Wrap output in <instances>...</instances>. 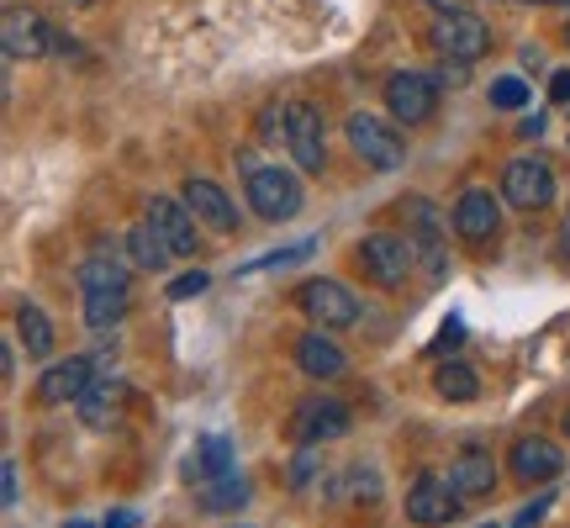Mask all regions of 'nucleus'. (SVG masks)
<instances>
[{
  "label": "nucleus",
  "instance_id": "obj_1",
  "mask_svg": "<svg viewBox=\"0 0 570 528\" xmlns=\"http://www.w3.org/2000/svg\"><path fill=\"white\" fill-rule=\"evenodd\" d=\"M80 296H85V327L90 333H111V327L122 323L127 312V296H132V275H127L122 260H111V254H90L80 264Z\"/></svg>",
  "mask_w": 570,
  "mask_h": 528
},
{
  "label": "nucleus",
  "instance_id": "obj_2",
  "mask_svg": "<svg viewBox=\"0 0 570 528\" xmlns=\"http://www.w3.org/2000/svg\"><path fill=\"white\" fill-rule=\"evenodd\" d=\"M244 202L254 206V217H265V223H291L296 212H302V180L281 169V164H259V169H248V185H244Z\"/></svg>",
  "mask_w": 570,
  "mask_h": 528
},
{
  "label": "nucleus",
  "instance_id": "obj_3",
  "mask_svg": "<svg viewBox=\"0 0 570 528\" xmlns=\"http://www.w3.org/2000/svg\"><path fill=\"white\" fill-rule=\"evenodd\" d=\"M354 260L375 285H402L412 275V264H417V244L407 233H365Z\"/></svg>",
  "mask_w": 570,
  "mask_h": 528
},
{
  "label": "nucleus",
  "instance_id": "obj_4",
  "mask_svg": "<svg viewBox=\"0 0 570 528\" xmlns=\"http://www.w3.org/2000/svg\"><path fill=\"white\" fill-rule=\"evenodd\" d=\"M344 133H348V148L360 154V159L370 164V169H402L407 164V138L396 133L391 123H381V117H370V111H354L344 123Z\"/></svg>",
  "mask_w": 570,
  "mask_h": 528
},
{
  "label": "nucleus",
  "instance_id": "obj_5",
  "mask_svg": "<svg viewBox=\"0 0 570 528\" xmlns=\"http://www.w3.org/2000/svg\"><path fill=\"white\" fill-rule=\"evenodd\" d=\"M285 148L296 169L306 175H323L327 169V133H323V111L312 101H291L285 106Z\"/></svg>",
  "mask_w": 570,
  "mask_h": 528
},
{
  "label": "nucleus",
  "instance_id": "obj_6",
  "mask_svg": "<svg viewBox=\"0 0 570 528\" xmlns=\"http://www.w3.org/2000/svg\"><path fill=\"white\" fill-rule=\"evenodd\" d=\"M460 508H465V497L454 491V481L449 476H439V470H417V481H412L407 491V518L417 528H444L460 518Z\"/></svg>",
  "mask_w": 570,
  "mask_h": 528
},
{
  "label": "nucleus",
  "instance_id": "obj_7",
  "mask_svg": "<svg viewBox=\"0 0 570 528\" xmlns=\"http://www.w3.org/2000/svg\"><path fill=\"white\" fill-rule=\"evenodd\" d=\"M433 48L454 63H475L491 53V32L475 11H449V17L433 21Z\"/></svg>",
  "mask_w": 570,
  "mask_h": 528
},
{
  "label": "nucleus",
  "instance_id": "obj_8",
  "mask_svg": "<svg viewBox=\"0 0 570 528\" xmlns=\"http://www.w3.org/2000/svg\"><path fill=\"white\" fill-rule=\"evenodd\" d=\"M386 111L391 117H402L407 127L428 123L433 111H439V80L423 75V69H396L386 80Z\"/></svg>",
  "mask_w": 570,
  "mask_h": 528
},
{
  "label": "nucleus",
  "instance_id": "obj_9",
  "mask_svg": "<svg viewBox=\"0 0 570 528\" xmlns=\"http://www.w3.org/2000/svg\"><path fill=\"white\" fill-rule=\"evenodd\" d=\"M296 302H302V312L317 327H354L360 323V296H354L344 281H306L302 291H296Z\"/></svg>",
  "mask_w": 570,
  "mask_h": 528
},
{
  "label": "nucleus",
  "instance_id": "obj_10",
  "mask_svg": "<svg viewBox=\"0 0 570 528\" xmlns=\"http://www.w3.org/2000/svg\"><path fill=\"white\" fill-rule=\"evenodd\" d=\"M348 428H354V418H348L344 402H333V397H306L302 407H296V418H291V439L296 444H333V439H344Z\"/></svg>",
  "mask_w": 570,
  "mask_h": 528
},
{
  "label": "nucleus",
  "instance_id": "obj_11",
  "mask_svg": "<svg viewBox=\"0 0 570 528\" xmlns=\"http://www.w3.org/2000/svg\"><path fill=\"white\" fill-rule=\"evenodd\" d=\"M502 202L518 206V212H544V206L554 202V175L550 164L539 159H512L508 175H502Z\"/></svg>",
  "mask_w": 570,
  "mask_h": 528
},
{
  "label": "nucleus",
  "instance_id": "obj_12",
  "mask_svg": "<svg viewBox=\"0 0 570 528\" xmlns=\"http://www.w3.org/2000/svg\"><path fill=\"white\" fill-rule=\"evenodd\" d=\"M0 42H6V59L21 63V59H42L53 48V27L32 11V6H6L0 17Z\"/></svg>",
  "mask_w": 570,
  "mask_h": 528
},
{
  "label": "nucleus",
  "instance_id": "obj_13",
  "mask_svg": "<svg viewBox=\"0 0 570 528\" xmlns=\"http://www.w3.org/2000/svg\"><path fill=\"white\" fill-rule=\"evenodd\" d=\"M96 381V365L85 354H69V360H53V365L38 375V407H69L80 402Z\"/></svg>",
  "mask_w": 570,
  "mask_h": 528
},
{
  "label": "nucleus",
  "instance_id": "obj_14",
  "mask_svg": "<svg viewBox=\"0 0 570 528\" xmlns=\"http://www.w3.org/2000/svg\"><path fill=\"white\" fill-rule=\"evenodd\" d=\"M402 217H407V238L417 244V260L428 264V275L444 281L449 260H444V227H439V212H433L423 196H412V202L402 206Z\"/></svg>",
  "mask_w": 570,
  "mask_h": 528
},
{
  "label": "nucleus",
  "instance_id": "obj_15",
  "mask_svg": "<svg viewBox=\"0 0 570 528\" xmlns=\"http://www.w3.org/2000/svg\"><path fill=\"white\" fill-rule=\"evenodd\" d=\"M497 227H502V206L491 190H465L460 202H454V233L465 238V244H491L497 238Z\"/></svg>",
  "mask_w": 570,
  "mask_h": 528
},
{
  "label": "nucleus",
  "instance_id": "obj_16",
  "mask_svg": "<svg viewBox=\"0 0 570 528\" xmlns=\"http://www.w3.org/2000/svg\"><path fill=\"white\" fill-rule=\"evenodd\" d=\"M185 206H190V212H196L212 233H238V202H233L217 180L190 175V180H185Z\"/></svg>",
  "mask_w": 570,
  "mask_h": 528
},
{
  "label": "nucleus",
  "instance_id": "obj_17",
  "mask_svg": "<svg viewBox=\"0 0 570 528\" xmlns=\"http://www.w3.org/2000/svg\"><path fill=\"white\" fill-rule=\"evenodd\" d=\"M142 217H148V223L159 227V238H164V244H169V248H175V254H196V248H202V233H196V212H190V206H185V202H169V196H154Z\"/></svg>",
  "mask_w": 570,
  "mask_h": 528
},
{
  "label": "nucleus",
  "instance_id": "obj_18",
  "mask_svg": "<svg viewBox=\"0 0 570 528\" xmlns=\"http://www.w3.org/2000/svg\"><path fill=\"white\" fill-rule=\"evenodd\" d=\"M449 481H454V491H460L465 502L491 497V491H497V460H491V449L465 444V449H460V460L449 466Z\"/></svg>",
  "mask_w": 570,
  "mask_h": 528
},
{
  "label": "nucleus",
  "instance_id": "obj_19",
  "mask_svg": "<svg viewBox=\"0 0 570 528\" xmlns=\"http://www.w3.org/2000/svg\"><path fill=\"white\" fill-rule=\"evenodd\" d=\"M560 470H566V454H560L550 439L523 433V439L512 444V476H518V481H554Z\"/></svg>",
  "mask_w": 570,
  "mask_h": 528
},
{
  "label": "nucleus",
  "instance_id": "obj_20",
  "mask_svg": "<svg viewBox=\"0 0 570 528\" xmlns=\"http://www.w3.org/2000/svg\"><path fill=\"white\" fill-rule=\"evenodd\" d=\"M296 365H302V375H312V381H338L348 370V354L317 327V333H306L302 344H296Z\"/></svg>",
  "mask_w": 570,
  "mask_h": 528
},
{
  "label": "nucleus",
  "instance_id": "obj_21",
  "mask_svg": "<svg viewBox=\"0 0 570 528\" xmlns=\"http://www.w3.org/2000/svg\"><path fill=\"white\" fill-rule=\"evenodd\" d=\"M122 248H127V260L138 264L142 275H164V270H169V260H175V248L164 244V238H159V227L148 223V217H142V223L132 227V233H127Z\"/></svg>",
  "mask_w": 570,
  "mask_h": 528
},
{
  "label": "nucleus",
  "instance_id": "obj_22",
  "mask_svg": "<svg viewBox=\"0 0 570 528\" xmlns=\"http://www.w3.org/2000/svg\"><path fill=\"white\" fill-rule=\"evenodd\" d=\"M122 402H127L122 381H90V391L80 397L85 428H111L117 418H122Z\"/></svg>",
  "mask_w": 570,
  "mask_h": 528
},
{
  "label": "nucleus",
  "instance_id": "obj_23",
  "mask_svg": "<svg viewBox=\"0 0 570 528\" xmlns=\"http://www.w3.org/2000/svg\"><path fill=\"white\" fill-rule=\"evenodd\" d=\"M190 476H196V481H223V476H233V439H223V433H217V439H202V444L190 449Z\"/></svg>",
  "mask_w": 570,
  "mask_h": 528
},
{
  "label": "nucleus",
  "instance_id": "obj_24",
  "mask_svg": "<svg viewBox=\"0 0 570 528\" xmlns=\"http://www.w3.org/2000/svg\"><path fill=\"white\" fill-rule=\"evenodd\" d=\"M433 391H439L444 402H475V397H481V375H475L465 360H444V365L433 370Z\"/></svg>",
  "mask_w": 570,
  "mask_h": 528
},
{
  "label": "nucleus",
  "instance_id": "obj_25",
  "mask_svg": "<svg viewBox=\"0 0 570 528\" xmlns=\"http://www.w3.org/2000/svg\"><path fill=\"white\" fill-rule=\"evenodd\" d=\"M17 339L27 344L32 360H48V354H53V323H48L42 306H32V302L17 306Z\"/></svg>",
  "mask_w": 570,
  "mask_h": 528
},
{
  "label": "nucleus",
  "instance_id": "obj_26",
  "mask_svg": "<svg viewBox=\"0 0 570 528\" xmlns=\"http://www.w3.org/2000/svg\"><path fill=\"white\" fill-rule=\"evenodd\" d=\"M248 481L244 476H223V481H206V491L196 497V508L202 512H233V508H244L248 502Z\"/></svg>",
  "mask_w": 570,
  "mask_h": 528
},
{
  "label": "nucleus",
  "instance_id": "obj_27",
  "mask_svg": "<svg viewBox=\"0 0 570 528\" xmlns=\"http://www.w3.org/2000/svg\"><path fill=\"white\" fill-rule=\"evenodd\" d=\"M348 502H354V508H375V502H381V476L370 466L348 470Z\"/></svg>",
  "mask_w": 570,
  "mask_h": 528
},
{
  "label": "nucleus",
  "instance_id": "obj_28",
  "mask_svg": "<svg viewBox=\"0 0 570 528\" xmlns=\"http://www.w3.org/2000/svg\"><path fill=\"white\" fill-rule=\"evenodd\" d=\"M491 106H497V111H523V106H529V85L518 80V75L497 80L491 85Z\"/></svg>",
  "mask_w": 570,
  "mask_h": 528
},
{
  "label": "nucleus",
  "instance_id": "obj_29",
  "mask_svg": "<svg viewBox=\"0 0 570 528\" xmlns=\"http://www.w3.org/2000/svg\"><path fill=\"white\" fill-rule=\"evenodd\" d=\"M323 470V454H317V444H302V454H296V466H291V487L306 491L312 487V476Z\"/></svg>",
  "mask_w": 570,
  "mask_h": 528
},
{
  "label": "nucleus",
  "instance_id": "obj_30",
  "mask_svg": "<svg viewBox=\"0 0 570 528\" xmlns=\"http://www.w3.org/2000/svg\"><path fill=\"white\" fill-rule=\"evenodd\" d=\"M312 248H317V244H296V248H281V254H265V260L244 264V270H285V264H302V260H312Z\"/></svg>",
  "mask_w": 570,
  "mask_h": 528
},
{
  "label": "nucleus",
  "instance_id": "obj_31",
  "mask_svg": "<svg viewBox=\"0 0 570 528\" xmlns=\"http://www.w3.org/2000/svg\"><path fill=\"white\" fill-rule=\"evenodd\" d=\"M206 285H212V275H206V270H190V275H180V281L169 285V302H190V296H202Z\"/></svg>",
  "mask_w": 570,
  "mask_h": 528
},
{
  "label": "nucleus",
  "instance_id": "obj_32",
  "mask_svg": "<svg viewBox=\"0 0 570 528\" xmlns=\"http://www.w3.org/2000/svg\"><path fill=\"white\" fill-rule=\"evenodd\" d=\"M0 502H6V508H17V502H21V476H17V460H6V466H0Z\"/></svg>",
  "mask_w": 570,
  "mask_h": 528
},
{
  "label": "nucleus",
  "instance_id": "obj_33",
  "mask_svg": "<svg viewBox=\"0 0 570 528\" xmlns=\"http://www.w3.org/2000/svg\"><path fill=\"white\" fill-rule=\"evenodd\" d=\"M454 344H465V323H460V317H449L444 323V333L433 339V354H444V349H454Z\"/></svg>",
  "mask_w": 570,
  "mask_h": 528
},
{
  "label": "nucleus",
  "instance_id": "obj_34",
  "mask_svg": "<svg viewBox=\"0 0 570 528\" xmlns=\"http://www.w3.org/2000/svg\"><path fill=\"white\" fill-rule=\"evenodd\" d=\"M550 101L554 106H570V69H554V75H550Z\"/></svg>",
  "mask_w": 570,
  "mask_h": 528
},
{
  "label": "nucleus",
  "instance_id": "obj_35",
  "mask_svg": "<svg viewBox=\"0 0 570 528\" xmlns=\"http://www.w3.org/2000/svg\"><path fill=\"white\" fill-rule=\"evenodd\" d=\"M544 512H550V497H539V502H529V508L518 512V524H512V528H539V518H544Z\"/></svg>",
  "mask_w": 570,
  "mask_h": 528
},
{
  "label": "nucleus",
  "instance_id": "obj_36",
  "mask_svg": "<svg viewBox=\"0 0 570 528\" xmlns=\"http://www.w3.org/2000/svg\"><path fill=\"white\" fill-rule=\"evenodd\" d=\"M433 17H449V11H465V0H423Z\"/></svg>",
  "mask_w": 570,
  "mask_h": 528
},
{
  "label": "nucleus",
  "instance_id": "obj_37",
  "mask_svg": "<svg viewBox=\"0 0 570 528\" xmlns=\"http://www.w3.org/2000/svg\"><path fill=\"white\" fill-rule=\"evenodd\" d=\"M101 528H138V518H132V512H111Z\"/></svg>",
  "mask_w": 570,
  "mask_h": 528
},
{
  "label": "nucleus",
  "instance_id": "obj_38",
  "mask_svg": "<svg viewBox=\"0 0 570 528\" xmlns=\"http://www.w3.org/2000/svg\"><path fill=\"white\" fill-rule=\"evenodd\" d=\"M539 133H544V117H539V111H533V117H523V138H539Z\"/></svg>",
  "mask_w": 570,
  "mask_h": 528
},
{
  "label": "nucleus",
  "instance_id": "obj_39",
  "mask_svg": "<svg viewBox=\"0 0 570 528\" xmlns=\"http://www.w3.org/2000/svg\"><path fill=\"white\" fill-rule=\"evenodd\" d=\"M11 370H17V349L6 344V349H0V375H11Z\"/></svg>",
  "mask_w": 570,
  "mask_h": 528
},
{
  "label": "nucleus",
  "instance_id": "obj_40",
  "mask_svg": "<svg viewBox=\"0 0 570 528\" xmlns=\"http://www.w3.org/2000/svg\"><path fill=\"white\" fill-rule=\"evenodd\" d=\"M560 254H566V264H570V212H566V227H560Z\"/></svg>",
  "mask_w": 570,
  "mask_h": 528
},
{
  "label": "nucleus",
  "instance_id": "obj_41",
  "mask_svg": "<svg viewBox=\"0 0 570 528\" xmlns=\"http://www.w3.org/2000/svg\"><path fill=\"white\" fill-rule=\"evenodd\" d=\"M63 6H96V0H63Z\"/></svg>",
  "mask_w": 570,
  "mask_h": 528
},
{
  "label": "nucleus",
  "instance_id": "obj_42",
  "mask_svg": "<svg viewBox=\"0 0 570 528\" xmlns=\"http://www.w3.org/2000/svg\"><path fill=\"white\" fill-rule=\"evenodd\" d=\"M566 439H570V407H566Z\"/></svg>",
  "mask_w": 570,
  "mask_h": 528
},
{
  "label": "nucleus",
  "instance_id": "obj_43",
  "mask_svg": "<svg viewBox=\"0 0 570 528\" xmlns=\"http://www.w3.org/2000/svg\"><path fill=\"white\" fill-rule=\"evenodd\" d=\"M566 48H570V21H566Z\"/></svg>",
  "mask_w": 570,
  "mask_h": 528
},
{
  "label": "nucleus",
  "instance_id": "obj_44",
  "mask_svg": "<svg viewBox=\"0 0 570 528\" xmlns=\"http://www.w3.org/2000/svg\"><path fill=\"white\" fill-rule=\"evenodd\" d=\"M550 6H570V0H550Z\"/></svg>",
  "mask_w": 570,
  "mask_h": 528
},
{
  "label": "nucleus",
  "instance_id": "obj_45",
  "mask_svg": "<svg viewBox=\"0 0 570 528\" xmlns=\"http://www.w3.org/2000/svg\"><path fill=\"white\" fill-rule=\"evenodd\" d=\"M523 6H539V0H523Z\"/></svg>",
  "mask_w": 570,
  "mask_h": 528
},
{
  "label": "nucleus",
  "instance_id": "obj_46",
  "mask_svg": "<svg viewBox=\"0 0 570 528\" xmlns=\"http://www.w3.org/2000/svg\"><path fill=\"white\" fill-rule=\"evenodd\" d=\"M487 528H497V524H487Z\"/></svg>",
  "mask_w": 570,
  "mask_h": 528
}]
</instances>
